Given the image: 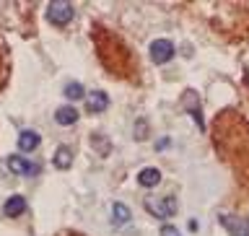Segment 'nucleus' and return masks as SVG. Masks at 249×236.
<instances>
[{"instance_id": "obj_1", "label": "nucleus", "mask_w": 249, "mask_h": 236, "mask_svg": "<svg viewBox=\"0 0 249 236\" xmlns=\"http://www.w3.org/2000/svg\"><path fill=\"white\" fill-rule=\"evenodd\" d=\"M177 198H169V195H151V198L145 200V210L156 218H161V221H166L177 213Z\"/></svg>"}, {"instance_id": "obj_2", "label": "nucleus", "mask_w": 249, "mask_h": 236, "mask_svg": "<svg viewBox=\"0 0 249 236\" xmlns=\"http://www.w3.org/2000/svg\"><path fill=\"white\" fill-rule=\"evenodd\" d=\"M73 5L70 3H62V0H54V3L47 5V21L52 23V26H68L70 18H73Z\"/></svg>"}, {"instance_id": "obj_3", "label": "nucleus", "mask_w": 249, "mask_h": 236, "mask_svg": "<svg viewBox=\"0 0 249 236\" xmlns=\"http://www.w3.org/2000/svg\"><path fill=\"white\" fill-rule=\"evenodd\" d=\"M148 54H151V60L156 65H166L174 57V42H169V39H153L151 47H148Z\"/></svg>"}, {"instance_id": "obj_4", "label": "nucleus", "mask_w": 249, "mask_h": 236, "mask_svg": "<svg viewBox=\"0 0 249 236\" xmlns=\"http://www.w3.org/2000/svg\"><path fill=\"white\" fill-rule=\"evenodd\" d=\"M8 169H11L13 174H18V177H36L39 171H42L39 163L23 159V156H8Z\"/></svg>"}, {"instance_id": "obj_5", "label": "nucleus", "mask_w": 249, "mask_h": 236, "mask_svg": "<svg viewBox=\"0 0 249 236\" xmlns=\"http://www.w3.org/2000/svg\"><path fill=\"white\" fill-rule=\"evenodd\" d=\"M218 218H221V226L231 236H249V221H244V218H236L231 213H221Z\"/></svg>"}, {"instance_id": "obj_6", "label": "nucleus", "mask_w": 249, "mask_h": 236, "mask_svg": "<svg viewBox=\"0 0 249 236\" xmlns=\"http://www.w3.org/2000/svg\"><path fill=\"white\" fill-rule=\"evenodd\" d=\"M130 223H132V210L124 202H114L112 205V226L114 229H124Z\"/></svg>"}, {"instance_id": "obj_7", "label": "nucleus", "mask_w": 249, "mask_h": 236, "mask_svg": "<svg viewBox=\"0 0 249 236\" xmlns=\"http://www.w3.org/2000/svg\"><path fill=\"white\" fill-rule=\"evenodd\" d=\"M107 107H109V96H107L104 91H91L89 96H86V109H89L91 114L104 112Z\"/></svg>"}, {"instance_id": "obj_8", "label": "nucleus", "mask_w": 249, "mask_h": 236, "mask_svg": "<svg viewBox=\"0 0 249 236\" xmlns=\"http://www.w3.org/2000/svg\"><path fill=\"white\" fill-rule=\"evenodd\" d=\"M23 210H26V200H23L21 195H11V198L5 200V205H3V213L8 218H18Z\"/></svg>"}, {"instance_id": "obj_9", "label": "nucleus", "mask_w": 249, "mask_h": 236, "mask_svg": "<svg viewBox=\"0 0 249 236\" xmlns=\"http://www.w3.org/2000/svg\"><path fill=\"white\" fill-rule=\"evenodd\" d=\"M138 182L143 184V187H156V184L161 182V171L156 169V166L140 169V174H138Z\"/></svg>"}, {"instance_id": "obj_10", "label": "nucleus", "mask_w": 249, "mask_h": 236, "mask_svg": "<svg viewBox=\"0 0 249 236\" xmlns=\"http://www.w3.org/2000/svg\"><path fill=\"white\" fill-rule=\"evenodd\" d=\"M39 145V135H36V132L34 130H23L21 132V135H18V148H21V151H34V148Z\"/></svg>"}, {"instance_id": "obj_11", "label": "nucleus", "mask_w": 249, "mask_h": 236, "mask_svg": "<svg viewBox=\"0 0 249 236\" xmlns=\"http://www.w3.org/2000/svg\"><path fill=\"white\" fill-rule=\"evenodd\" d=\"M54 122L57 125H75L78 122V112L73 107H60L57 112H54Z\"/></svg>"}, {"instance_id": "obj_12", "label": "nucleus", "mask_w": 249, "mask_h": 236, "mask_svg": "<svg viewBox=\"0 0 249 236\" xmlns=\"http://www.w3.org/2000/svg\"><path fill=\"white\" fill-rule=\"evenodd\" d=\"M52 163L57 169H68L70 163H73V153H70V148L68 145H60L57 153H54V159H52Z\"/></svg>"}, {"instance_id": "obj_13", "label": "nucleus", "mask_w": 249, "mask_h": 236, "mask_svg": "<svg viewBox=\"0 0 249 236\" xmlns=\"http://www.w3.org/2000/svg\"><path fill=\"white\" fill-rule=\"evenodd\" d=\"M83 93H86V91H83L81 83H68V86H65V96H68V99H83Z\"/></svg>"}, {"instance_id": "obj_14", "label": "nucleus", "mask_w": 249, "mask_h": 236, "mask_svg": "<svg viewBox=\"0 0 249 236\" xmlns=\"http://www.w3.org/2000/svg\"><path fill=\"white\" fill-rule=\"evenodd\" d=\"M184 101H190L192 117H195V120H197V125H200V127H202V117H200V107H197V99H195V93L190 91V93H187V99H184Z\"/></svg>"}, {"instance_id": "obj_15", "label": "nucleus", "mask_w": 249, "mask_h": 236, "mask_svg": "<svg viewBox=\"0 0 249 236\" xmlns=\"http://www.w3.org/2000/svg\"><path fill=\"white\" fill-rule=\"evenodd\" d=\"M161 236H182V234H179V229H174L171 223H163L161 226Z\"/></svg>"}]
</instances>
